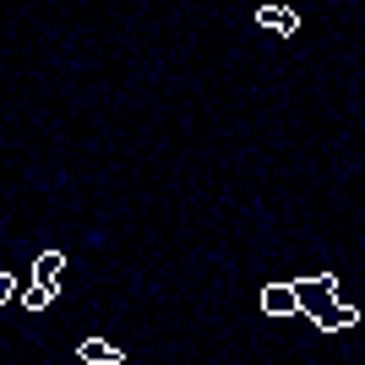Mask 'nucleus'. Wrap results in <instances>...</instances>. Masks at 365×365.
Segmentation results:
<instances>
[{
    "label": "nucleus",
    "mask_w": 365,
    "mask_h": 365,
    "mask_svg": "<svg viewBox=\"0 0 365 365\" xmlns=\"http://www.w3.org/2000/svg\"><path fill=\"white\" fill-rule=\"evenodd\" d=\"M289 289H294V317H311L322 333H338V327H354V322H360L354 305H338V278L333 273L300 278V284H289Z\"/></svg>",
    "instance_id": "f257e3e1"
},
{
    "label": "nucleus",
    "mask_w": 365,
    "mask_h": 365,
    "mask_svg": "<svg viewBox=\"0 0 365 365\" xmlns=\"http://www.w3.org/2000/svg\"><path fill=\"white\" fill-rule=\"evenodd\" d=\"M66 273V251H38V262H33V284L28 289H44L55 294V278Z\"/></svg>",
    "instance_id": "f03ea898"
},
{
    "label": "nucleus",
    "mask_w": 365,
    "mask_h": 365,
    "mask_svg": "<svg viewBox=\"0 0 365 365\" xmlns=\"http://www.w3.org/2000/svg\"><path fill=\"white\" fill-rule=\"evenodd\" d=\"M262 311L267 317H294V289L289 284H267L262 289Z\"/></svg>",
    "instance_id": "7ed1b4c3"
},
{
    "label": "nucleus",
    "mask_w": 365,
    "mask_h": 365,
    "mask_svg": "<svg viewBox=\"0 0 365 365\" xmlns=\"http://www.w3.org/2000/svg\"><path fill=\"white\" fill-rule=\"evenodd\" d=\"M76 354H82V365H120L125 360V354L115 349V344H104V338H82V349H76Z\"/></svg>",
    "instance_id": "20e7f679"
},
{
    "label": "nucleus",
    "mask_w": 365,
    "mask_h": 365,
    "mask_svg": "<svg viewBox=\"0 0 365 365\" xmlns=\"http://www.w3.org/2000/svg\"><path fill=\"white\" fill-rule=\"evenodd\" d=\"M257 22H262V28H273V33H294V28H300V16H294L289 6H262Z\"/></svg>",
    "instance_id": "39448f33"
},
{
    "label": "nucleus",
    "mask_w": 365,
    "mask_h": 365,
    "mask_svg": "<svg viewBox=\"0 0 365 365\" xmlns=\"http://www.w3.org/2000/svg\"><path fill=\"white\" fill-rule=\"evenodd\" d=\"M49 300H55V294H44V289H28V294H22V305H28V311H44Z\"/></svg>",
    "instance_id": "423d86ee"
},
{
    "label": "nucleus",
    "mask_w": 365,
    "mask_h": 365,
    "mask_svg": "<svg viewBox=\"0 0 365 365\" xmlns=\"http://www.w3.org/2000/svg\"><path fill=\"white\" fill-rule=\"evenodd\" d=\"M6 300H16V278L11 273H0V305H6Z\"/></svg>",
    "instance_id": "0eeeda50"
}]
</instances>
